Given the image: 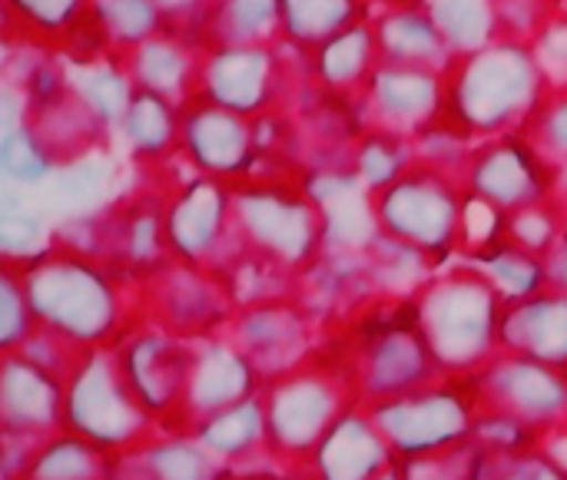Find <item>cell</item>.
<instances>
[{
    "mask_svg": "<svg viewBox=\"0 0 567 480\" xmlns=\"http://www.w3.org/2000/svg\"><path fill=\"white\" fill-rule=\"evenodd\" d=\"M346 405L319 382H289L286 392L266 398V455L306 468L326 431L339 421Z\"/></svg>",
    "mask_w": 567,
    "mask_h": 480,
    "instance_id": "7a4b0ae2",
    "label": "cell"
},
{
    "mask_svg": "<svg viewBox=\"0 0 567 480\" xmlns=\"http://www.w3.org/2000/svg\"><path fill=\"white\" fill-rule=\"evenodd\" d=\"M365 408L389 438L399 461L429 458L468 445L482 415L478 395L462 392H409Z\"/></svg>",
    "mask_w": 567,
    "mask_h": 480,
    "instance_id": "6da1fadb",
    "label": "cell"
},
{
    "mask_svg": "<svg viewBox=\"0 0 567 480\" xmlns=\"http://www.w3.org/2000/svg\"><path fill=\"white\" fill-rule=\"evenodd\" d=\"M399 461L389 438L365 411L346 408L312 451L306 471L316 480H375Z\"/></svg>",
    "mask_w": 567,
    "mask_h": 480,
    "instance_id": "3957f363",
    "label": "cell"
},
{
    "mask_svg": "<svg viewBox=\"0 0 567 480\" xmlns=\"http://www.w3.org/2000/svg\"><path fill=\"white\" fill-rule=\"evenodd\" d=\"M498 411H508L532 428H538L545 438L561 428L567 418V392L565 382L551 375L548 368H528L522 375H508V388L502 385Z\"/></svg>",
    "mask_w": 567,
    "mask_h": 480,
    "instance_id": "5b68a950",
    "label": "cell"
},
{
    "mask_svg": "<svg viewBox=\"0 0 567 480\" xmlns=\"http://www.w3.org/2000/svg\"><path fill=\"white\" fill-rule=\"evenodd\" d=\"M189 435H196L219 461H243L252 455H266V401L243 398L189 425Z\"/></svg>",
    "mask_w": 567,
    "mask_h": 480,
    "instance_id": "277c9868",
    "label": "cell"
},
{
    "mask_svg": "<svg viewBox=\"0 0 567 480\" xmlns=\"http://www.w3.org/2000/svg\"><path fill=\"white\" fill-rule=\"evenodd\" d=\"M106 471H110L106 451L83 441L80 435L56 431L53 438L37 445L20 480H106Z\"/></svg>",
    "mask_w": 567,
    "mask_h": 480,
    "instance_id": "8992f818",
    "label": "cell"
}]
</instances>
